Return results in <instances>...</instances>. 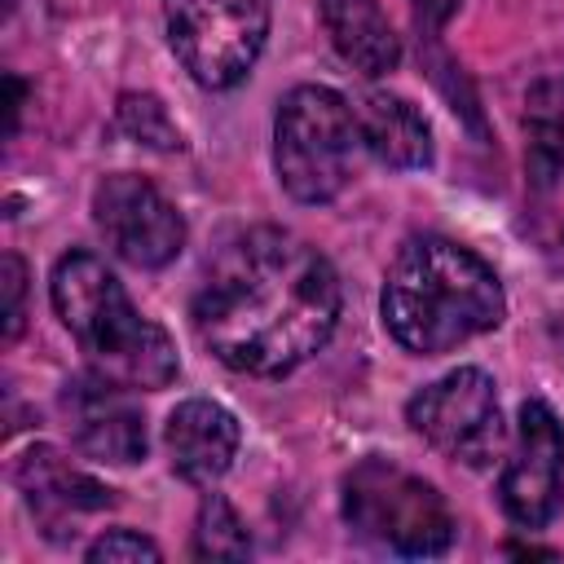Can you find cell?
Returning a JSON list of instances; mask_svg holds the SVG:
<instances>
[{
    "label": "cell",
    "instance_id": "cell-1",
    "mask_svg": "<svg viewBox=\"0 0 564 564\" xmlns=\"http://www.w3.org/2000/svg\"><path fill=\"white\" fill-rule=\"evenodd\" d=\"M189 317L216 361L238 375L282 379L335 335L339 278L300 234L256 225L207 264Z\"/></svg>",
    "mask_w": 564,
    "mask_h": 564
},
{
    "label": "cell",
    "instance_id": "cell-2",
    "mask_svg": "<svg viewBox=\"0 0 564 564\" xmlns=\"http://www.w3.org/2000/svg\"><path fill=\"white\" fill-rule=\"evenodd\" d=\"M379 313L405 352L436 357L494 330L507 317V295L498 273L471 247L423 234L392 256Z\"/></svg>",
    "mask_w": 564,
    "mask_h": 564
},
{
    "label": "cell",
    "instance_id": "cell-3",
    "mask_svg": "<svg viewBox=\"0 0 564 564\" xmlns=\"http://www.w3.org/2000/svg\"><path fill=\"white\" fill-rule=\"evenodd\" d=\"M53 308L62 326L75 335V344L88 352L93 370L132 388V392H159L176 379L181 357L172 335L141 317L119 278L106 269L93 251H66L53 264L48 278Z\"/></svg>",
    "mask_w": 564,
    "mask_h": 564
},
{
    "label": "cell",
    "instance_id": "cell-4",
    "mask_svg": "<svg viewBox=\"0 0 564 564\" xmlns=\"http://www.w3.org/2000/svg\"><path fill=\"white\" fill-rule=\"evenodd\" d=\"M361 145L357 110L326 84H300L273 115V167L295 203H330L352 181Z\"/></svg>",
    "mask_w": 564,
    "mask_h": 564
},
{
    "label": "cell",
    "instance_id": "cell-5",
    "mask_svg": "<svg viewBox=\"0 0 564 564\" xmlns=\"http://www.w3.org/2000/svg\"><path fill=\"white\" fill-rule=\"evenodd\" d=\"M344 520L357 538L392 555H445L454 542L449 502L423 476L397 467L392 458H361L339 485Z\"/></svg>",
    "mask_w": 564,
    "mask_h": 564
},
{
    "label": "cell",
    "instance_id": "cell-6",
    "mask_svg": "<svg viewBox=\"0 0 564 564\" xmlns=\"http://www.w3.org/2000/svg\"><path fill=\"white\" fill-rule=\"evenodd\" d=\"M163 22L189 79L220 93L251 75L269 40L273 0H163Z\"/></svg>",
    "mask_w": 564,
    "mask_h": 564
},
{
    "label": "cell",
    "instance_id": "cell-7",
    "mask_svg": "<svg viewBox=\"0 0 564 564\" xmlns=\"http://www.w3.org/2000/svg\"><path fill=\"white\" fill-rule=\"evenodd\" d=\"M405 423L436 454L463 467H489L507 449L498 388L480 366H458L405 401Z\"/></svg>",
    "mask_w": 564,
    "mask_h": 564
},
{
    "label": "cell",
    "instance_id": "cell-8",
    "mask_svg": "<svg viewBox=\"0 0 564 564\" xmlns=\"http://www.w3.org/2000/svg\"><path fill=\"white\" fill-rule=\"evenodd\" d=\"M93 225L106 247L132 269H163L185 247V216L150 176L115 172L93 189Z\"/></svg>",
    "mask_w": 564,
    "mask_h": 564
},
{
    "label": "cell",
    "instance_id": "cell-9",
    "mask_svg": "<svg viewBox=\"0 0 564 564\" xmlns=\"http://www.w3.org/2000/svg\"><path fill=\"white\" fill-rule=\"evenodd\" d=\"M498 502L520 529H546L564 511V423L542 397L520 401Z\"/></svg>",
    "mask_w": 564,
    "mask_h": 564
},
{
    "label": "cell",
    "instance_id": "cell-10",
    "mask_svg": "<svg viewBox=\"0 0 564 564\" xmlns=\"http://www.w3.org/2000/svg\"><path fill=\"white\" fill-rule=\"evenodd\" d=\"M524 189L529 229L542 247H564V70L529 88L524 101Z\"/></svg>",
    "mask_w": 564,
    "mask_h": 564
},
{
    "label": "cell",
    "instance_id": "cell-11",
    "mask_svg": "<svg viewBox=\"0 0 564 564\" xmlns=\"http://www.w3.org/2000/svg\"><path fill=\"white\" fill-rule=\"evenodd\" d=\"M13 485H18L22 502L31 507L35 524L44 529V538H53V542L75 538L79 520L101 516V511L115 507V489H106L97 476L75 467L53 445L22 449L18 463H13Z\"/></svg>",
    "mask_w": 564,
    "mask_h": 564
},
{
    "label": "cell",
    "instance_id": "cell-12",
    "mask_svg": "<svg viewBox=\"0 0 564 564\" xmlns=\"http://www.w3.org/2000/svg\"><path fill=\"white\" fill-rule=\"evenodd\" d=\"M128 392L132 388H123V383H115L97 370L75 375L62 388L66 432L88 458L115 463V467H128V463L145 458V419H141V410L132 405Z\"/></svg>",
    "mask_w": 564,
    "mask_h": 564
},
{
    "label": "cell",
    "instance_id": "cell-13",
    "mask_svg": "<svg viewBox=\"0 0 564 564\" xmlns=\"http://www.w3.org/2000/svg\"><path fill=\"white\" fill-rule=\"evenodd\" d=\"M163 441H167L172 471L185 485H216L234 467V458H238L242 427H238V419L220 401L189 397V401H181L167 414Z\"/></svg>",
    "mask_w": 564,
    "mask_h": 564
},
{
    "label": "cell",
    "instance_id": "cell-14",
    "mask_svg": "<svg viewBox=\"0 0 564 564\" xmlns=\"http://www.w3.org/2000/svg\"><path fill=\"white\" fill-rule=\"evenodd\" d=\"M357 110V128H361V145L388 163V167H427L432 163V128L419 115V106H410L397 93H366L361 101H352Z\"/></svg>",
    "mask_w": 564,
    "mask_h": 564
},
{
    "label": "cell",
    "instance_id": "cell-15",
    "mask_svg": "<svg viewBox=\"0 0 564 564\" xmlns=\"http://www.w3.org/2000/svg\"><path fill=\"white\" fill-rule=\"evenodd\" d=\"M322 22L339 57L361 75H388L401 62V40L379 0H322Z\"/></svg>",
    "mask_w": 564,
    "mask_h": 564
},
{
    "label": "cell",
    "instance_id": "cell-16",
    "mask_svg": "<svg viewBox=\"0 0 564 564\" xmlns=\"http://www.w3.org/2000/svg\"><path fill=\"white\" fill-rule=\"evenodd\" d=\"M194 555H203V560H247L251 555V533L225 494H207L198 502Z\"/></svg>",
    "mask_w": 564,
    "mask_h": 564
},
{
    "label": "cell",
    "instance_id": "cell-17",
    "mask_svg": "<svg viewBox=\"0 0 564 564\" xmlns=\"http://www.w3.org/2000/svg\"><path fill=\"white\" fill-rule=\"evenodd\" d=\"M115 123H119L123 137H132V141H141L150 150H163V154L181 150V128L172 123L163 101L150 97V93H123L119 110H115Z\"/></svg>",
    "mask_w": 564,
    "mask_h": 564
},
{
    "label": "cell",
    "instance_id": "cell-18",
    "mask_svg": "<svg viewBox=\"0 0 564 564\" xmlns=\"http://www.w3.org/2000/svg\"><path fill=\"white\" fill-rule=\"evenodd\" d=\"M93 564H119V560H163V551H159V542H150L145 533H137V529H110V533H101L97 542H88V551H84Z\"/></svg>",
    "mask_w": 564,
    "mask_h": 564
},
{
    "label": "cell",
    "instance_id": "cell-19",
    "mask_svg": "<svg viewBox=\"0 0 564 564\" xmlns=\"http://www.w3.org/2000/svg\"><path fill=\"white\" fill-rule=\"evenodd\" d=\"M22 300H26V264L4 251V339H18L22 330Z\"/></svg>",
    "mask_w": 564,
    "mask_h": 564
},
{
    "label": "cell",
    "instance_id": "cell-20",
    "mask_svg": "<svg viewBox=\"0 0 564 564\" xmlns=\"http://www.w3.org/2000/svg\"><path fill=\"white\" fill-rule=\"evenodd\" d=\"M410 4H414L419 22H427V26H441V22H449V18L458 13V4H463V0H410Z\"/></svg>",
    "mask_w": 564,
    "mask_h": 564
},
{
    "label": "cell",
    "instance_id": "cell-21",
    "mask_svg": "<svg viewBox=\"0 0 564 564\" xmlns=\"http://www.w3.org/2000/svg\"><path fill=\"white\" fill-rule=\"evenodd\" d=\"M4 84H9V132H13V128H18V115H22V79L9 75Z\"/></svg>",
    "mask_w": 564,
    "mask_h": 564
}]
</instances>
